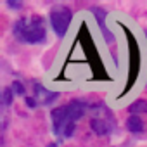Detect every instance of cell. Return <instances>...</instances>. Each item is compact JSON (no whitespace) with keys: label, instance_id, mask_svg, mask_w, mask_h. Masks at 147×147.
<instances>
[{"label":"cell","instance_id":"cell-1","mask_svg":"<svg viewBox=\"0 0 147 147\" xmlns=\"http://www.w3.org/2000/svg\"><path fill=\"white\" fill-rule=\"evenodd\" d=\"M88 111V104L80 99H73L64 106H59L50 111L52 119V133L55 137H62V130L69 123H76L80 118H83Z\"/></svg>","mask_w":147,"mask_h":147},{"label":"cell","instance_id":"cell-2","mask_svg":"<svg viewBox=\"0 0 147 147\" xmlns=\"http://www.w3.org/2000/svg\"><path fill=\"white\" fill-rule=\"evenodd\" d=\"M12 33L23 43H30V45L45 43V40H47L45 19L42 16H30V18L24 16V18H19L14 23V26H12Z\"/></svg>","mask_w":147,"mask_h":147},{"label":"cell","instance_id":"cell-3","mask_svg":"<svg viewBox=\"0 0 147 147\" xmlns=\"http://www.w3.org/2000/svg\"><path fill=\"white\" fill-rule=\"evenodd\" d=\"M49 21H50V26H52L54 33H55L59 38H62V36L67 33L69 24H71V21H73V11H71L67 5H62V4L54 5V7L50 9Z\"/></svg>","mask_w":147,"mask_h":147},{"label":"cell","instance_id":"cell-4","mask_svg":"<svg viewBox=\"0 0 147 147\" xmlns=\"http://www.w3.org/2000/svg\"><path fill=\"white\" fill-rule=\"evenodd\" d=\"M90 128L95 135L99 137H104V135H109L111 131H114L116 128V119L114 116L111 114V111L106 109V114L104 116H94L90 119Z\"/></svg>","mask_w":147,"mask_h":147},{"label":"cell","instance_id":"cell-5","mask_svg":"<svg viewBox=\"0 0 147 147\" xmlns=\"http://www.w3.org/2000/svg\"><path fill=\"white\" fill-rule=\"evenodd\" d=\"M33 92H35V99L38 100V104H42V106H50V104H54L57 99H59V92H50V90H47L43 85H40L38 82H33Z\"/></svg>","mask_w":147,"mask_h":147},{"label":"cell","instance_id":"cell-6","mask_svg":"<svg viewBox=\"0 0 147 147\" xmlns=\"http://www.w3.org/2000/svg\"><path fill=\"white\" fill-rule=\"evenodd\" d=\"M90 11H92V14H94L95 21H97V24H99V28H100V31H102L104 38H106V42H107V43H113V42H114V35H113V33L107 30V26H106L107 12H106L102 7H97V5H92V7H90Z\"/></svg>","mask_w":147,"mask_h":147},{"label":"cell","instance_id":"cell-7","mask_svg":"<svg viewBox=\"0 0 147 147\" xmlns=\"http://www.w3.org/2000/svg\"><path fill=\"white\" fill-rule=\"evenodd\" d=\"M126 130L131 133H142L144 131V121L137 114H130L126 119Z\"/></svg>","mask_w":147,"mask_h":147},{"label":"cell","instance_id":"cell-8","mask_svg":"<svg viewBox=\"0 0 147 147\" xmlns=\"http://www.w3.org/2000/svg\"><path fill=\"white\" fill-rule=\"evenodd\" d=\"M128 113L130 114H147V100H144V99H138V100H135V102H131L130 106H128Z\"/></svg>","mask_w":147,"mask_h":147},{"label":"cell","instance_id":"cell-9","mask_svg":"<svg viewBox=\"0 0 147 147\" xmlns=\"http://www.w3.org/2000/svg\"><path fill=\"white\" fill-rule=\"evenodd\" d=\"M12 100H14V92H12V88L11 87H7V88H4V92H2V102H4V106H11L12 104Z\"/></svg>","mask_w":147,"mask_h":147},{"label":"cell","instance_id":"cell-10","mask_svg":"<svg viewBox=\"0 0 147 147\" xmlns=\"http://www.w3.org/2000/svg\"><path fill=\"white\" fill-rule=\"evenodd\" d=\"M11 88H12L14 95H24V94H26V88H24V85H23L21 82H14Z\"/></svg>","mask_w":147,"mask_h":147},{"label":"cell","instance_id":"cell-11","mask_svg":"<svg viewBox=\"0 0 147 147\" xmlns=\"http://www.w3.org/2000/svg\"><path fill=\"white\" fill-rule=\"evenodd\" d=\"M24 104H26L30 109H35V107L38 106V100H36L35 97H24Z\"/></svg>","mask_w":147,"mask_h":147},{"label":"cell","instance_id":"cell-12","mask_svg":"<svg viewBox=\"0 0 147 147\" xmlns=\"http://www.w3.org/2000/svg\"><path fill=\"white\" fill-rule=\"evenodd\" d=\"M7 5H9L11 9H21V7H23L21 2H7Z\"/></svg>","mask_w":147,"mask_h":147},{"label":"cell","instance_id":"cell-13","mask_svg":"<svg viewBox=\"0 0 147 147\" xmlns=\"http://www.w3.org/2000/svg\"><path fill=\"white\" fill-rule=\"evenodd\" d=\"M47 147H57V144H55V142H52V144H49Z\"/></svg>","mask_w":147,"mask_h":147}]
</instances>
